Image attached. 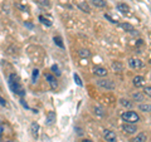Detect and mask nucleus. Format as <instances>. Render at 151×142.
Here are the masks:
<instances>
[{
  "label": "nucleus",
  "instance_id": "obj_8",
  "mask_svg": "<svg viewBox=\"0 0 151 142\" xmlns=\"http://www.w3.org/2000/svg\"><path fill=\"white\" fill-rule=\"evenodd\" d=\"M93 73H94V75H97V77H101V78H103V77H107V69L106 68H103V67H96L93 69Z\"/></svg>",
  "mask_w": 151,
  "mask_h": 142
},
{
  "label": "nucleus",
  "instance_id": "obj_27",
  "mask_svg": "<svg viewBox=\"0 0 151 142\" xmlns=\"http://www.w3.org/2000/svg\"><path fill=\"white\" fill-rule=\"evenodd\" d=\"M50 69H52V72H53L55 75H60V70H59V67L57 64H53L50 67Z\"/></svg>",
  "mask_w": 151,
  "mask_h": 142
},
{
  "label": "nucleus",
  "instance_id": "obj_10",
  "mask_svg": "<svg viewBox=\"0 0 151 142\" xmlns=\"http://www.w3.org/2000/svg\"><path fill=\"white\" fill-rule=\"evenodd\" d=\"M146 140H147V135L145 132H139L134 138H131V142H146Z\"/></svg>",
  "mask_w": 151,
  "mask_h": 142
},
{
  "label": "nucleus",
  "instance_id": "obj_6",
  "mask_svg": "<svg viewBox=\"0 0 151 142\" xmlns=\"http://www.w3.org/2000/svg\"><path fill=\"white\" fill-rule=\"evenodd\" d=\"M103 137L107 142H117V136L113 131L111 130H105L103 131Z\"/></svg>",
  "mask_w": 151,
  "mask_h": 142
},
{
  "label": "nucleus",
  "instance_id": "obj_9",
  "mask_svg": "<svg viewBox=\"0 0 151 142\" xmlns=\"http://www.w3.org/2000/svg\"><path fill=\"white\" fill-rule=\"evenodd\" d=\"M120 27L122 28V29H125L127 33H131V34H137V30H135V28L132 27L131 24H129V23H119Z\"/></svg>",
  "mask_w": 151,
  "mask_h": 142
},
{
  "label": "nucleus",
  "instance_id": "obj_34",
  "mask_svg": "<svg viewBox=\"0 0 151 142\" xmlns=\"http://www.w3.org/2000/svg\"><path fill=\"white\" fill-rule=\"evenodd\" d=\"M25 27H28V28H30V29H32V28H33V25H32V24H29V23H25Z\"/></svg>",
  "mask_w": 151,
  "mask_h": 142
},
{
  "label": "nucleus",
  "instance_id": "obj_2",
  "mask_svg": "<svg viewBox=\"0 0 151 142\" xmlns=\"http://www.w3.org/2000/svg\"><path fill=\"white\" fill-rule=\"evenodd\" d=\"M121 118L124 120V122L126 123H136V122H140V116L137 112L135 111H126V112H122Z\"/></svg>",
  "mask_w": 151,
  "mask_h": 142
},
{
  "label": "nucleus",
  "instance_id": "obj_12",
  "mask_svg": "<svg viewBox=\"0 0 151 142\" xmlns=\"http://www.w3.org/2000/svg\"><path fill=\"white\" fill-rule=\"evenodd\" d=\"M55 118H57V116H55V112H53V111L48 112V115H47V118H45L47 125H48V126L53 125L54 122H55Z\"/></svg>",
  "mask_w": 151,
  "mask_h": 142
},
{
  "label": "nucleus",
  "instance_id": "obj_37",
  "mask_svg": "<svg viewBox=\"0 0 151 142\" xmlns=\"http://www.w3.org/2000/svg\"><path fill=\"white\" fill-rule=\"evenodd\" d=\"M150 64H151V59H150Z\"/></svg>",
  "mask_w": 151,
  "mask_h": 142
},
{
  "label": "nucleus",
  "instance_id": "obj_36",
  "mask_svg": "<svg viewBox=\"0 0 151 142\" xmlns=\"http://www.w3.org/2000/svg\"><path fill=\"white\" fill-rule=\"evenodd\" d=\"M5 142H15V141H12V140H8V141H5Z\"/></svg>",
  "mask_w": 151,
  "mask_h": 142
},
{
  "label": "nucleus",
  "instance_id": "obj_22",
  "mask_svg": "<svg viewBox=\"0 0 151 142\" xmlns=\"http://www.w3.org/2000/svg\"><path fill=\"white\" fill-rule=\"evenodd\" d=\"M53 40H54V43H55V45H58L59 48H64V44H63V40H62V38L60 37H54L53 38Z\"/></svg>",
  "mask_w": 151,
  "mask_h": 142
},
{
  "label": "nucleus",
  "instance_id": "obj_7",
  "mask_svg": "<svg viewBox=\"0 0 151 142\" xmlns=\"http://www.w3.org/2000/svg\"><path fill=\"white\" fill-rule=\"evenodd\" d=\"M39 123L38 122H32L30 125V133L32 136L34 137V138H38V135H39Z\"/></svg>",
  "mask_w": 151,
  "mask_h": 142
},
{
  "label": "nucleus",
  "instance_id": "obj_17",
  "mask_svg": "<svg viewBox=\"0 0 151 142\" xmlns=\"http://www.w3.org/2000/svg\"><path fill=\"white\" fill-rule=\"evenodd\" d=\"M112 69L116 70V72H122L124 70V64L121 62H113L112 63Z\"/></svg>",
  "mask_w": 151,
  "mask_h": 142
},
{
  "label": "nucleus",
  "instance_id": "obj_32",
  "mask_svg": "<svg viewBox=\"0 0 151 142\" xmlns=\"http://www.w3.org/2000/svg\"><path fill=\"white\" fill-rule=\"evenodd\" d=\"M76 131H77V135H79V136H81L82 133H83V132H82V130L81 128H79V127H76V128H74Z\"/></svg>",
  "mask_w": 151,
  "mask_h": 142
},
{
  "label": "nucleus",
  "instance_id": "obj_1",
  "mask_svg": "<svg viewBox=\"0 0 151 142\" xmlns=\"http://www.w3.org/2000/svg\"><path fill=\"white\" fill-rule=\"evenodd\" d=\"M9 87H10V89L12 91L15 93V94H18L20 98H23L25 96V89L22 87V84L19 83V79H18V77H17V74H14V73H12L10 75H9Z\"/></svg>",
  "mask_w": 151,
  "mask_h": 142
},
{
  "label": "nucleus",
  "instance_id": "obj_13",
  "mask_svg": "<svg viewBox=\"0 0 151 142\" xmlns=\"http://www.w3.org/2000/svg\"><path fill=\"white\" fill-rule=\"evenodd\" d=\"M117 10H119L120 13H122V14H126L127 11H130V6L125 3H119L117 4Z\"/></svg>",
  "mask_w": 151,
  "mask_h": 142
},
{
  "label": "nucleus",
  "instance_id": "obj_23",
  "mask_svg": "<svg viewBox=\"0 0 151 142\" xmlns=\"http://www.w3.org/2000/svg\"><path fill=\"white\" fill-rule=\"evenodd\" d=\"M120 102H121V105L124 106V107H127V108H131L132 106H134V103L130 102L129 99H125V98H121L120 99Z\"/></svg>",
  "mask_w": 151,
  "mask_h": 142
},
{
  "label": "nucleus",
  "instance_id": "obj_29",
  "mask_svg": "<svg viewBox=\"0 0 151 142\" xmlns=\"http://www.w3.org/2000/svg\"><path fill=\"white\" fill-rule=\"evenodd\" d=\"M144 93H145L147 97L151 98V86H146V87L144 88Z\"/></svg>",
  "mask_w": 151,
  "mask_h": 142
},
{
  "label": "nucleus",
  "instance_id": "obj_15",
  "mask_svg": "<svg viewBox=\"0 0 151 142\" xmlns=\"http://www.w3.org/2000/svg\"><path fill=\"white\" fill-rule=\"evenodd\" d=\"M78 8L81 9L82 11H84V13H88V14L91 13V8H89V5H88L86 1H81V3H79L78 4Z\"/></svg>",
  "mask_w": 151,
  "mask_h": 142
},
{
  "label": "nucleus",
  "instance_id": "obj_16",
  "mask_svg": "<svg viewBox=\"0 0 151 142\" xmlns=\"http://www.w3.org/2000/svg\"><path fill=\"white\" fill-rule=\"evenodd\" d=\"M93 110H94V115H96V116H98V117H105L106 113H105V110H103L102 107L96 106Z\"/></svg>",
  "mask_w": 151,
  "mask_h": 142
},
{
  "label": "nucleus",
  "instance_id": "obj_33",
  "mask_svg": "<svg viewBox=\"0 0 151 142\" xmlns=\"http://www.w3.org/2000/svg\"><path fill=\"white\" fill-rule=\"evenodd\" d=\"M3 133H4V127H3V126H0V138H1Z\"/></svg>",
  "mask_w": 151,
  "mask_h": 142
},
{
  "label": "nucleus",
  "instance_id": "obj_31",
  "mask_svg": "<svg viewBox=\"0 0 151 142\" xmlns=\"http://www.w3.org/2000/svg\"><path fill=\"white\" fill-rule=\"evenodd\" d=\"M0 105H1V106H4V107L6 106V101H5V99H4L1 96H0Z\"/></svg>",
  "mask_w": 151,
  "mask_h": 142
},
{
  "label": "nucleus",
  "instance_id": "obj_19",
  "mask_svg": "<svg viewBox=\"0 0 151 142\" xmlns=\"http://www.w3.org/2000/svg\"><path fill=\"white\" fill-rule=\"evenodd\" d=\"M78 54H79V57H82V58H88V57L91 55V52H89L88 49L82 48V49L78 50Z\"/></svg>",
  "mask_w": 151,
  "mask_h": 142
},
{
  "label": "nucleus",
  "instance_id": "obj_25",
  "mask_svg": "<svg viewBox=\"0 0 151 142\" xmlns=\"http://www.w3.org/2000/svg\"><path fill=\"white\" fill-rule=\"evenodd\" d=\"M73 79H74V82L77 83V86H79V87H82V86H83L82 79H81V77H79L77 73H74V74H73Z\"/></svg>",
  "mask_w": 151,
  "mask_h": 142
},
{
  "label": "nucleus",
  "instance_id": "obj_24",
  "mask_svg": "<svg viewBox=\"0 0 151 142\" xmlns=\"http://www.w3.org/2000/svg\"><path fill=\"white\" fill-rule=\"evenodd\" d=\"M38 77H39V69H33V73H32V80H33V83L37 82Z\"/></svg>",
  "mask_w": 151,
  "mask_h": 142
},
{
  "label": "nucleus",
  "instance_id": "obj_21",
  "mask_svg": "<svg viewBox=\"0 0 151 142\" xmlns=\"http://www.w3.org/2000/svg\"><path fill=\"white\" fill-rule=\"evenodd\" d=\"M93 5L96 8H105L106 6V1L105 0H92Z\"/></svg>",
  "mask_w": 151,
  "mask_h": 142
},
{
  "label": "nucleus",
  "instance_id": "obj_20",
  "mask_svg": "<svg viewBox=\"0 0 151 142\" xmlns=\"http://www.w3.org/2000/svg\"><path fill=\"white\" fill-rule=\"evenodd\" d=\"M139 110L142 112H151V105H147V103H141L139 106Z\"/></svg>",
  "mask_w": 151,
  "mask_h": 142
},
{
  "label": "nucleus",
  "instance_id": "obj_3",
  "mask_svg": "<svg viewBox=\"0 0 151 142\" xmlns=\"http://www.w3.org/2000/svg\"><path fill=\"white\" fill-rule=\"evenodd\" d=\"M97 86L100 88H103V89H108V91H112V89H115V82L111 79H98L97 80Z\"/></svg>",
  "mask_w": 151,
  "mask_h": 142
},
{
  "label": "nucleus",
  "instance_id": "obj_18",
  "mask_svg": "<svg viewBox=\"0 0 151 142\" xmlns=\"http://www.w3.org/2000/svg\"><path fill=\"white\" fill-rule=\"evenodd\" d=\"M132 99L136 102H142L144 101V94L140 93V92H136V93H132Z\"/></svg>",
  "mask_w": 151,
  "mask_h": 142
},
{
  "label": "nucleus",
  "instance_id": "obj_14",
  "mask_svg": "<svg viewBox=\"0 0 151 142\" xmlns=\"http://www.w3.org/2000/svg\"><path fill=\"white\" fill-rule=\"evenodd\" d=\"M45 79L48 80V83L50 84L52 89H55L57 88V80H55V78L52 74H45Z\"/></svg>",
  "mask_w": 151,
  "mask_h": 142
},
{
  "label": "nucleus",
  "instance_id": "obj_11",
  "mask_svg": "<svg viewBox=\"0 0 151 142\" xmlns=\"http://www.w3.org/2000/svg\"><path fill=\"white\" fill-rule=\"evenodd\" d=\"M132 82H134V86L136 88H140V87H144L145 86V78L142 77V75H136Z\"/></svg>",
  "mask_w": 151,
  "mask_h": 142
},
{
  "label": "nucleus",
  "instance_id": "obj_26",
  "mask_svg": "<svg viewBox=\"0 0 151 142\" xmlns=\"http://www.w3.org/2000/svg\"><path fill=\"white\" fill-rule=\"evenodd\" d=\"M39 20L42 22V24H44L47 27H52V22H49L47 18H44L43 15H39Z\"/></svg>",
  "mask_w": 151,
  "mask_h": 142
},
{
  "label": "nucleus",
  "instance_id": "obj_35",
  "mask_svg": "<svg viewBox=\"0 0 151 142\" xmlns=\"http://www.w3.org/2000/svg\"><path fill=\"white\" fill-rule=\"evenodd\" d=\"M82 142H93V141H92V140H88V138H86V140H83Z\"/></svg>",
  "mask_w": 151,
  "mask_h": 142
},
{
  "label": "nucleus",
  "instance_id": "obj_30",
  "mask_svg": "<svg viewBox=\"0 0 151 142\" xmlns=\"http://www.w3.org/2000/svg\"><path fill=\"white\" fill-rule=\"evenodd\" d=\"M20 103H22V106H23V107H24V108H27V110H30V107H29V106H28V105H27V103H25V101H24V99H23V98L20 99Z\"/></svg>",
  "mask_w": 151,
  "mask_h": 142
},
{
  "label": "nucleus",
  "instance_id": "obj_4",
  "mask_svg": "<svg viewBox=\"0 0 151 142\" xmlns=\"http://www.w3.org/2000/svg\"><path fill=\"white\" fill-rule=\"evenodd\" d=\"M122 130H124L125 133H129V135H134L137 132V126L134 125V123H125L122 125Z\"/></svg>",
  "mask_w": 151,
  "mask_h": 142
},
{
  "label": "nucleus",
  "instance_id": "obj_28",
  "mask_svg": "<svg viewBox=\"0 0 151 142\" xmlns=\"http://www.w3.org/2000/svg\"><path fill=\"white\" fill-rule=\"evenodd\" d=\"M105 18L108 19V20H110L112 24H119V20H117V19H113V18L110 15V14H105Z\"/></svg>",
  "mask_w": 151,
  "mask_h": 142
},
{
  "label": "nucleus",
  "instance_id": "obj_5",
  "mask_svg": "<svg viewBox=\"0 0 151 142\" xmlns=\"http://www.w3.org/2000/svg\"><path fill=\"white\" fill-rule=\"evenodd\" d=\"M129 65L132 69H141L144 67V63H142V60L139 59V58H130L129 59Z\"/></svg>",
  "mask_w": 151,
  "mask_h": 142
}]
</instances>
